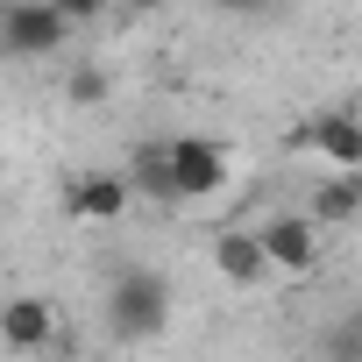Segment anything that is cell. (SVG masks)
Masks as SVG:
<instances>
[{
  "mask_svg": "<svg viewBox=\"0 0 362 362\" xmlns=\"http://www.w3.org/2000/svg\"><path fill=\"white\" fill-rule=\"evenodd\" d=\"M107 320H114L121 341L163 334V320H170V277H156V270H121L114 291H107Z\"/></svg>",
  "mask_w": 362,
  "mask_h": 362,
  "instance_id": "obj_1",
  "label": "cell"
},
{
  "mask_svg": "<svg viewBox=\"0 0 362 362\" xmlns=\"http://www.w3.org/2000/svg\"><path fill=\"white\" fill-rule=\"evenodd\" d=\"M64 36H71V22L57 0H15L0 15V50L8 57H50V50H64Z\"/></svg>",
  "mask_w": 362,
  "mask_h": 362,
  "instance_id": "obj_2",
  "label": "cell"
},
{
  "mask_svg": "<svg viewBox=\"0 0 362 362\" xmlns=\"http://www.w3.org/2000/svg\"><path fill=\"white\" fill-rule=\"evenodd\" d=\"M170 177H177V199H214L228 185V156L206 135H170Z\"/></svg>",
  "mask_w": 362,
  "mask_h": 362,
  "instance_id": "obj_3",
  "label": "cell"
},
{
  "mask_svg": "<svg viewBox=\"0 0 362 362\" xmlns=\"http://www.w3.org/2000/svg\"><path fill=\"white\" fill-rule=\"evenodd\" d=\"M256 242H263L270 270H305L313 263V214H277L256 228Z\"/></svg>",
  "mask_w": 362,
  "mask_h": 362,
  "instance_id": "obj_4",
  "label": "cell"
},
{
  "mask_svg": "<svg viewBox=\"0 0 362 362\" xmlns=\"http://www.w3.org/2000/svg\"><path fill=\"white\" fill-rule=\"evenodd\" d=\"M50 327H57L50 298H8V305H0V341H8V348H43Z\"/></svg>",
  "mask_w": 362,
  "mask_h": 362,
  "instance_id": "obj_5",
  "label": "cell"
},
{
  "mask_svg": "<svg viewBox=\"0 0 362 362\" xmlns=\"http://www.w3.org/2000/svg\"><path fill=\"white\" fill-rule=\"evenodd\" d=\"M313 149H320L334 170H362V121H355V114H320V121H313Z\"/></svg>",
  "mask_w": 362,
  "mask_h": 362,
  "instance_id": "obj_6",
  "label": "cell"
},
{
  "mask_svg": "<svg viewBox=\"0 0 362 362\" xmlns=\"http://www.w3.org/2000/svg\"><path fill=\"white\" fill-rule=\"evenodd\" d=\"M214 263H221V277H228V284H263V277H270L263 242H256V235H242V228L214 242Z\"/></svg>",
  "mask_w": 362,
  "mask_h": 362,
  "instance_id": "obj_7",
  "label": "cell"
},
{
  "mask_svg": "<svg viewBox=\"0 0 362 362\" xmlns=\"http://www.w3.org/2000/svg\"><path fill=\"white\" fill-rule=\"evenodd\" d=\"M71 214L78 221H121L128 214V177H78V185H71Z\"/></svg>",
  "mask_w": 362,
  "mask_h": 362,
  "instance_id": "obj_8",
  "label": "cell"
},
{
  "mask_svg": "<svg viewBox=\"0 0 362 362\" xmlns=\"http://www.w3.org/2000/svg\"><path fill=\"white\" fill-rule=\"evenodd\" d=\"M128 177L149 192V199H163V206H177V177H170V142H142L135 149V163H128Z\"/></svg>",
  "mask_w": 362,
  "mask_h": 362,
  "instance_id": "obj_9",
  "label": "cell"
},
{
  "mask_svg": "<svg viewBox=\"0 0 362 362\" xmlns=\"http://www.w3.org/2000/svg\"><path fill=\"white\" fill-rule=\"evenodd\" d=\"M355 206H362V170H341L334 185L313 192V221H355Z\"/></svg>",
  "mask_w": 362,
  "mask_h": 362,
  "instance_id": "obj_10",
  "label": "cell"
},
{
  "mask_svg": "<svg viewBox=\"0 0 362 362\" xmlns=\"http://www.w3.org/2000/svg\"><path fill=\"white\" fill-rule=\"evenodd\" d=\"M327 362H362V305L327 327Z\"/></svg>",
  "mask_w": 362,
  "mask_h": 362,
  "instance_id": "obj_11",
  "label": "cell"
},
{
  "mask_svg": "<svg viewBox=\"0 0 362 362\" xmlns=\"http://www.w3.org/2000/svg\"><path fill=\"white\" fill-rule=\"evenodd\" d=\"M71 100H78V107H86V100H107V78H100V71H78V78H71Z\"/></svg>",
  "mask_w": 362,
  "mask_h": 362,
  "instance_id": "obj_12",
  "label": "cell"
},
{
  "mask_svg": "<svg viewBox=\"0 0 362 362\" xmlns=\"http://www.w3.org/2000/svg\"><path fill=\"white\" fill-rule=\"evenodd\" d=\"M57 8H64V22H71V29H78V22H93V15H100V8H107V0H57Z\"/></svg>",
  "mask_w": 362,
  "mask_h": 362,
  "instance_id": "obj_13",
  "label": "cell"
},
{
  "mask_svg": "<svg viewBox=\"0 0 362 362\" xmlns=\"http://www.w3.org/2000/svg\"><path fill=\"white\" fill-rule=\"evenodd\" d=\"M214 8H235V15H263L270 0H214Z\"/></svg>",
  "mask_w": 362,
  "mask_h": 362,
  "instance_id": "obj_14",
  "label": "cell"
},
{
  "mask_svg": "<svg viewBox=\"0 0 362 362\" xmlns=\"http://www.w3.org/2000/svg\"><path fill=\"white\" fill-rule=\"evenodd\" d=\"M128 8H163V0H128Z\"/></svg>",
  "mask_w": 362,
  "mask_h": 362,
  "instance_id": "obj_15",
  "label": "cell"
}]
</instances>
